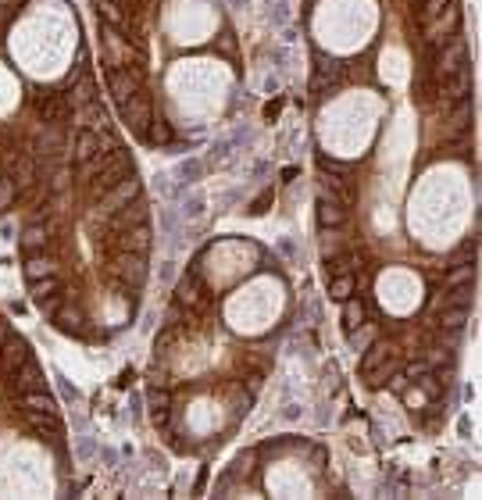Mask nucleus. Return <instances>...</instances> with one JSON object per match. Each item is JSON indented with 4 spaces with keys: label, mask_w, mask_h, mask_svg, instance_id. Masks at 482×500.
Segmentation results:
<instances>
[{
    "label": "nucleus",
    "mask_w": 482,
    "mask_h": 500,
    "mask_svg": "<svg viewBox=\"0 0 482 500\" xmlns=\"http://www.w3.org/2000/svg\"><path fill=\"white\" fill-rule=\"evenodd\" d=\"M343 222H347V211H343V204H336L333 197L318 193V229H340Z\"/></svg>",
    "instance_id": "nucleus-1"
},
{
    "label": "nucleus",
    "mask_w": 482,
    "mask_h": 500,
    "mask_svg": "<svg viewBox=\"0 0 482 500\" xmlns=\"http://www.w3.org/2000/svg\"><path fill=\"white\" fill-rule=\"evenodd\" d=\"M204 161H200L197 154H190V158H183L179 165H175V179H179V186H190V183H200L204 179Z\"/></svg>",
    "instance_id": "nucleus-2"
},
{
    "label": "nucleus",
    "mask_w": 482,
    "mask_h": 500,
    "mask_svg": "<svg viewBox=\"0 0 482 500\" xmlns=\"http://www.w3.org/2000/svg\"><path fill=\"white\" fill-rule=\"evenodd\" d=\"M325 268L329 275H354V268H361V254H354V250H347V254H329L325 258Z\"/></svg>",
    "instance_id": "nucleus-3"
},
{
    "label": "nucleus",
    "mask_w": 482,
    "mask_h": 500,
    "mask_svg": "<svg viewBox=\"0 0 482 500\" xmlns=\"http://www.w3.org/2000/svg\"><path fill=\"white\" fill-rule=\"evenodd\" d=\"M479 275V265H450V272L443 275V290H458V286H472Z\"/></svg>",
    "instance_id": "nucleus-4"
},
{
    "label": "nucleus",
    "mask_w": 482,
    "mask_h": 500,
    "mask_svg": "<svg viewBox=\"0 0 482 500\" xmlns=\"http://www.w3.org/2000/svg\"><path fill=\"white\" fill-rule=\"evenodd\" d=\"M465 322H468V308H461V304H447L443 315H440V329L450 333V336H458V333L465 329Z\"/></svg>",
    "instance_id": "nucleus-5"
},
{
    "label": "nucleus",
    "mask_w": 482,
    "mask_h": 500,
    "mask_svg": "<svg viewBox=\"0 0 482 500\" xmlns=\"http://www.w3.org/2000/svg\"><path fill=\"white\" fill-rule=\"evenodd\" d=\"M361 354H365V358H361V375H368V372H375L379 365H383V361L393 354V350H390V343L375 340L372 347H365V350H361Z\"/></svg>",
    "instance_id": "nucleus-6"
},
{
    "label": "nucleus",
    "mask_w": 482,
    "mask_h": 500,
    "mask_svg": "<svg viewBox=\"0 0 482 500\" xmlns=\"http://www.w3.org/2000/svg\"><path fill=\"white\" fill-rule=\"evenodd\" d=\"M347 336H350V350H358V354H361L365 347H372L379 340V325L361 322V325H354V329H347Z\"/></svg>",
    "instance_id": "nucleus-7"
},
{
    "label": "nucleus",
    "mask_w": 482,
    "mask_h": 500,
    "mask_svg": "<svg viewBox=\"0 0 482 500\" xmlns=\"http://www.w3.org/2000/svg\"><path fill=\"white\" fill-rule=\"evenodd\" d=\"M447 265H479V236L465 240L458 250H450V254H447Z\"/></svg>",
    "instance_id": "nucleus-8"
},
{
    "label": "nucleus",
    "mask_w": 482,
    "mask_h": 500,
    "mask_svg": "<svg viewBox=\"0 0 482 500\" xmlns=\"http://www.w3.org/2000/svg\"><path fill=\"white\" fill-rule=\"evenodd\" d=\"M365 315H368V304H365L361 297H347V300H343V325H347V329L361 325Z\"/></svg>",
    "instance_id": "nucleus-9"
},
{
    "label": "nucleus",
    "mask_w": 482,
    "mask_h": 500,
    "mask_svg": "<svg viewBox=\"0 0 482 500\" xmlns=\"http://www.w3.org/2000/svg\"><path fill=\"white\" fill-rule=\"evenodd\" d=\"M354 290H358V279H354V275H333V283H329V297L340 300V304L347 297H354Z\"/></svg>",
    "instance_id": "nucleus-10"
},
{
    "label": "nucleus",
    "mask_w": 482,
    "mask_h": 500,
    "mask_svg": "<svg viewBox=\"0 0 482 500\" xmlns=\"http://www.w3.org/2000/svg\"><path fill=\"white\" fill-rule=\"evenodd\" d=\"M318 168H322V175H340V179H350V175H354L350 161H336V158H329V154H318Z\"/></svg>",
    "instance_id": "nucleus-11"
},
{
    "label": "nucleus",
    "mask_w": 482,
    "mask_h": 500,
    "mask_svg": "<svg viewBox=\"0 0 482 500\" xmlns=\"http://www.w3.org/2000/svg\"><path fill=\"white\" fill-rule=\"evenodd\" d=\"M397 368H400V361H397V358L390 354V358H386L383 365H379L375 372H368V375H365V379H368V386H386V379H390V375H393Z\"/></svg>",
    "instance_id": "nucleus-12"
},
{
    "label": "nucleus",
    "mask_w": 482,
    "mask_h": 500,
    "mask_svg": "<svg viewBox=\"0 0 482 500\" xmlns=\"http://www.w3.org/2000/svg\"><path fill=\"white\" fill-rule=\"evenodd\" d=\"M418 390H422L429 400H440V393H443V383H440V375H436V372H425L422 379H418Z\"/></svg>",
    "instance_id": "nucleus-13"
},
{
    "label": "nucleus",
    "mask_w": 482,
    "mask_h": 500,
    "mask_svg": "<svg viewBox=\"0 0 482 500\" xmlns=\"http://www.w3.org/2000/svg\"><path fill=\"white\" fill-rule=\"evenodd\" d=\"M200 211H204V197H200V193L183 197V204H179V218H200Z\"/></svg>",
    "instance_id": "nucleus-14"
},
{
    "label": "nucleus",
    "mask_w": 482,
    "mask_h": 500,
    "mask_svg": "<svg viewBox=\"0 0 482 500\" xmlns=\"http://www.w3.org/2000/svg\"><path fill=\"white\" fill-rule=\"evenodd\" d=\"M400 397H404V404H408L411 411H415V408H425V404H429V397H425V393H422L418 386H411V383H408V390H404Z\"/></svg>",
    "instance_id": "nucleus-15"
},
{
    "label": "nucleus",
    "mask_w": 482,
    "mask_h": 500,
    "mask_svg": "<svg viewBox=\"0 0 482 500\" xmlns=\"http://www.w3.org/2000/svg\"><path fill=\"white\" fill-rule=\"evenodd\" d=\"M400 372H404V375H408V379H422V375H425V372H433V365H429L425 358H415V361H408V365H404Z\"/></svg>",
    "instance_id": "nucleus-16"
},
{
    "label": "nucleus",
    "mask_w": 482,
    "mask_h": 500,
    "mask_svg": "<svg viewBox=\"0 0 482 500\" xmlns=\"http://www.w3.org/2000/svg\"><path fill=\"white\" fill-rule=\"evenodd\" d=\"M93 454H97V443L90 436H83L79 443H75V458H79V461H90Z\"/></svg>",
    "instance_id": "nucleus-17"
},
{
    "label": "nucleus",
    "mask_w": 482,
    "mask_h": 500,
    "mask_svg": "<svg viewBox=\"0 0 482 500\" xmlns=\"http://www.w3.org/2000/svg\"><path fill=\"white\" fill-rule=\"evenodd\" d=\"M268 200H272V190H268V193H261L258 200H254V204H250V215H265V208H268Z\"/></svg>",
    "instance_id": "nucleus-18"
},
{
    "label": "nucleus",
    "mask_w": 482,
    "mask_h": 500,
    "mask_svg": "<svg viewBox=\"0 0 482 500\" xmlns=\"http://www.w3.org/2000/svg\"><path fill=\"white\" fill-rule=\"evenodd\" d=\"M279 250H283L286 258H297V243L293 240H283V243H279Z\"/></svg>",
    "instance_id": "nucleus-19"
},
{
    "label": "nucleus",
    "mask_w": 482,
    "mask_h": 500,
    "mask_svg": "<svg viewBox=\"0 0 482 500\" xmlns=\"http://www.w3.org/2000/svg\"><path fill=\"white\" fill-rule=\"evenodd\" d=\"M229 4H233V8H247V4H250V0H229Z\"/></svg>",
    "instance_id": "nucleus-20"
},
{
    "label": "nucleus",
    "mask_w": 482,
    "mask_h": 500,
    "mask_svg": "<svg viewBox=\"0 0 482 500\" xmlns=\"http://www.w3.org/2000/svg\"><path fill=\"white\" fill-rule=\"evenodd\" d=\"M418 4H422V0H418Z\"/></svg>",
    "instance_id": "nucleus-21"
}]
</instances>
